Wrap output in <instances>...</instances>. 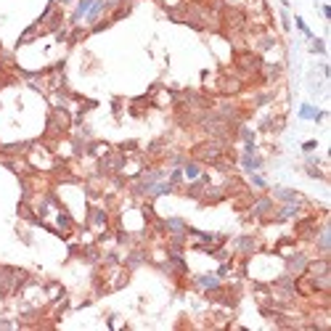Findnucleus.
Listing matches in <instances>:
<instances>
[{
	"mask_svg": "<svg viewBox=\"0 0 331 331\" xmlns=\"http://www.w3.org/2000/svg\"><path fill=\"white\" fill-rule=\"evenodd\" d=\"M299 114H302V119H315V122L323 119V112H321V109H315V106H310V104H305L302 109H299Z\"/></svg>",
	"mask_w": 331,
	"mask_h": 331,
	"instance_id": "nucleus-13",
	"label": "nucleus"
},
{
	"mask_svg": "<svg viewBox=\"0 0 331 331\" xmlns=\"http://www.w3.org/2000/svg\"><path fill=\"white\" fill-rule=\"evenodd\" d=\"M156 231L164 236H185L188 233V223L183 217H167V220H156Z\"/></svg>",
	"mask_w": 331,
	"mask_h": 331,
	"instance_id": "nucleus-5",
	"label": "nucleus"
},
{
	"mask_svg": "<svg viewBox=\"0 0 331 331\" xmlns=\"http://www.w3.org/2000/svg\"><path fill=\"white\" fill-rule=\"evenodd\" d=\"M149 260V252L146 249H140V246H135L133 252H130V257H128V262H125V267H128V271H135L138 265H143Z\"/></svg>",
	"mask_w": 331,
	"mask_h": 331,
	"instance_id": "nucleus-11",
	"label": "nucleus"
},
{
	"mask_svg": "<svg viewBox=\"0 0 331 331\" xmlns=\"http://www.w3.org/2000/svg\"><path fill=\"white\" fill-rule=\"evenodd\" d=\"M260 249H262V244H260L257 236H239V239L231 241V252H233L236 257H241V260L255 257Z\"/></svg>",
	"mask_w": 331,
	"mask_h": 331,
	"instance_id": "nucleus-3",
	"label": "nucleus"
},
{
	"mask_svg": "<svg viewBox=\"0 0 331 331\" xmlns=\"http://www.w3.org/2000/svg\"><path fill=\"white\" fill-rule=\"evenodd\" d=\"M204 175H207V167H204L201 162H196V159H185V162H183V180H185V183L199 180V178H204Z\"/></svg>",
	"mask_w": 331,
	"mask_h": 331,
	"instance_id": "nucleus-10",
	"label": "nucleus"
},
{
	"mask_svg": "<svg viewBox=\"0 0 331 331\" xmlns=\"http://www.w3.org/2000/svg\"><path fill=\"white\" fill-rule=\"evenodd\" d=\"M239 164L246 170V172H257V170H262V164H265V159L257 154V151H252V149H244L241 151V156H239Z\"/></svg>",
	"mask_w": 331,
	"mask_h": 331,
	"instance_id": "nucleus-8",
	"label": "nucleus"
},
{
	"mask_svg": "<svg viewBox=\"0 0 331 331\" xmlns=\"http://www.w3.org/2000/svg\"><path fill=\"white\" fill-rule=\"evenodd\" d=\"M315 146H318V143H315V140H307V143H302V151H315Z\"/></svg>",
	"mask_w": 331,
	"mask_h": 331,
	"instance_id": "nucleus-17",
	"label": "nucleus"
},
{
	"mask_svg": "<svg viewBox=\"0 0 331 331\" xmlns=\"http://www.w3.org/2000/svg\"><path fill=\"white\" fill-rule=\"evenodd\" d=\"M119 151H125V154L138 151V143H135V140H128V143H122V146H119Z\"/></svg>",
	"mask_w": 331,
	"mask_h": 331,
	"instance_id": "nucleus-15",
	"label": "nucleus"
},
{
	"mask_svg": "<svg viewBox=\"0 0 331 331\" xmlns=\"http://www.w3.org/2000/svg\"><path fill=\"white\" fill-rule=\"evenodd\" d=\"M271 196H273L276 204H278V201H294V204H302V207H307V199L299 194V191H292V188H273Z\"/></svg>",
	"mask_w": 331,
	"mask_h": 331,
	"instance_id": "nucleus-9",
	"label": "nucleus"
},
{
	"mask_svg": "<svg viewBox=\"0 0 331 331\" xmlns=\"http://www.w3.org/2000/svg\"><path fill=\"white\" fill-rule=\"evenodd\" d=\"M109 228H112V215H109V210L101 207V204H90L88 207V231L98 239V236L109 233Z\"/></svg>",
	"mask_w": 331,
	"mask_h": 331,
	"instance_id": "nucleus-2",
	"label": "nucleus"
},
{
	"mask_svg": "<svg viewBox=\"0 0 331 331\" xmlns=\"http://www.w3.org/2000/svg\"><path fill=\"white\" fill-rule=\"evenodd\" d=\"M249 183L257 188V191H267V180L260 175V172H249Z\"/></svg>",
	"mask_w": 331,
	"mask_h": 331,
	"instance_id": "nucleus-14",
	"label": "nucleus"
},
{
	"mask_svg": "<svg viewBox=\"0 0 331 331\" xmlns=\"http://www.w3.org/2000/svg\"><path fill=\"white\" fill-rule=\"evenodd\" d=\"M194 289L201 292V294H217L223 289V278L215 276V273H207V276H196L194 278Z\"/></svg>",
	"mask_w": 331,
	"mask_h": 331,
	"instance_id": "nucleus-7",
	"label": "nucleus"
},
{
	"mask_svg": "<svg viewBox=\"0 0 331 331\" xmlns=\"http://www.w3.org/2000/svg\"><path fill=\"white\" fill-rule=\"evenodd\" d=\"M67 297V292H64V286H61V283H48V286H45V302H56V299H64Z\"/></svg>",
	"mask_w": 331,
	"mask_h": 331,
	"instance_id": "nucleus-12",
	"label": "nucleus"
},
{
	"mask_svg": "<svg viewBox=\"0 0 331 331\" xmlns=\"http://www.w3.org/2000/svg\"><path fill=\"white\" fill-rule=\"evenodd\" d=\"M217 90L223 93L225 98H233V96H239V93L244 90V80L239 74H223L220 82H217Z\"/></svg>",
	"mask_w": 331,
	"mask_h": 331,
	"instance_id": "nucleus-6",
	"label": "nucleus"
},
{
	"mask_svg": "<svg viewBox=\"0 0 331 331\" xmlns=\"http://www.w3.org/2000/svg\"><path fill=\"white\" fill-rule=\"evenodd\" d=\"M307 262H310L307 252L305 249H294L292 255L283 257V273H289L292 278H297V276H302L307 271Z\"/></svg>",
	"mask_w": 331,
	"mask_h": 331,
	"instance_id": "nucleus-4",
	"label": "nucleus"
},
{
	"mask_svg": "<svg viewBox=\"0 0 331 331\" xmlns=\"http://www.w3.org/2000/svg\"><path fill=\"white\" fill-rule=\"evenodd\" d=\"M236 69H239V77L246 82V77H260V69L265 64V58L255 51H241V53H236Z\"/></svg>",
	"mask_w": 331,
	"mask_h": 331,
	"instance_id": "nucleus-1",
	"label": "nucleus"
},
{
	"mask_svg": "<svg viewBox=\"0 0 331 331\" xmlns=\"http://www.w3.org/2000/svg\"><path fill=\"white\" fill-rule=\"evenodd\" d=\"M122 3H125V0H106V8H109V11H114V8H117V6H122Z\"/></svg>",
	"mask_w": 331,
	"mask_h": 331,
	"instance_id": "nucleus-16",
	"label": "nucleus"
}]
</instances>
